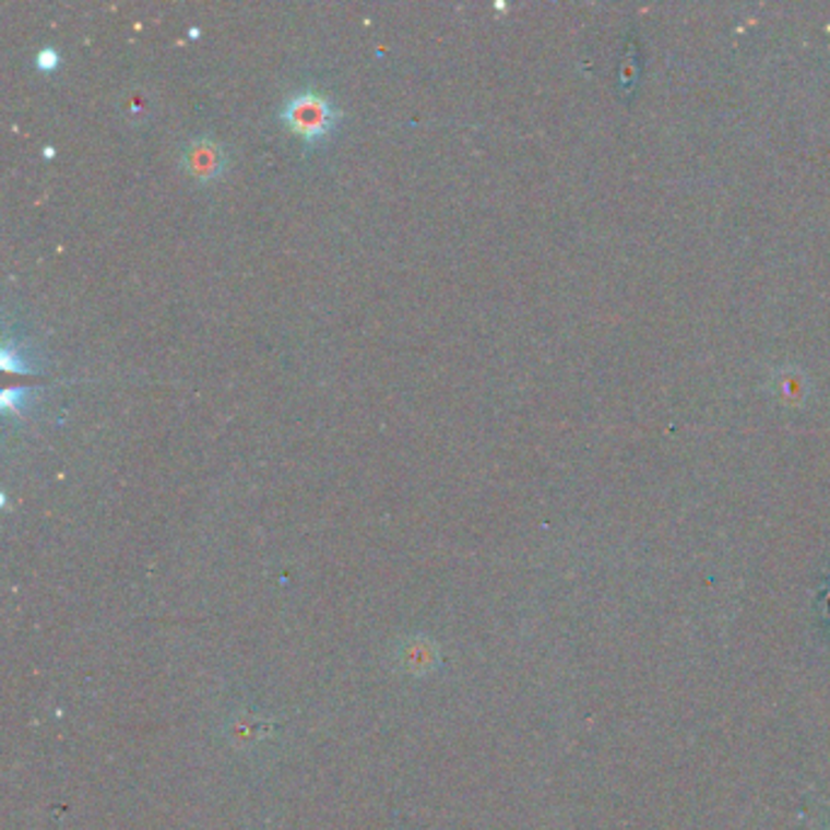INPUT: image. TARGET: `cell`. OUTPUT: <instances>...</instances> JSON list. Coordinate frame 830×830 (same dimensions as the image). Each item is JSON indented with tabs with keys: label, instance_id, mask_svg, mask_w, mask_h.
<instances>
[{
	"label": "cell",
	"instance_id": "6da1fadb",
	"mask_svg": "<svg viewBox=\"0 0 830 830\" xmlns=\"http://www.w3.org/2000/svg\"><path fill=\"white\" fill-rule=\"evenodd\" d=\"M342 112L336 105L315 91H303L290 95L281 108V122L295 132L305 146H317L334 134Z\"/></svg>",
	"mask_w": 830,
	"mask_h": 830
},
{
	"label": "cell",
	"instance_id": "7a4b0ae2",
	"mask_svg": "<svg viewBox=\"0 0 830 830\" xmlns=\"http://www.w3.org/2000/svg\"><path fill=\"white\" fill-rule=\"evenodd\" d=\"M183 166L190 176L208 183V180H217L225 174L227 154L222 152L217 142L208 140V137H200V140L190 142L183 152Z\"/></svg>",
	"mask_w": 830,
	"mask_h": 830
},
{
	"label": "cell",
	"instance_id": "3957f363",
	"mask_svg": "<svg viewBox=\"0 0 830 830\" xmlns=\"http://www.w3.org/2000/svg\"><path fill=\"white\" fill-rule=\"evenodd\" d=\"M59 63H61V55H59V51L55 47H45L37 55V59H35V67L39 71H47V73L59 69Z\"/></svg>",
	"mask_w": 830,
	"mask_h": 830
}]
</instances>
